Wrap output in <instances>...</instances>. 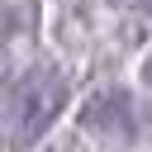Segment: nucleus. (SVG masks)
I'll return each mask as SVG.
<instances>
[{
    "mask_svg": "<svg viewBox=\"0 0 152 152\" xmlns=\"http://www.w3.org/2000/svg\"><path fill=\"white\" fill-rule=\"evenodd\" d=\"M66 104V76L57 66H28L14 86H10V128H14V142H38L57 114Z\"/></svg>",
    "mask_w": 152,
    "mask_h": 152,
    "instance_id": "nucleus-1",
    "label": "nucleus"
},
{
    "mask_svg": "<svg viewBox=\"0 0 152 152\" xmlns=\"http://www.w3.org/2000/svg\"><path fill=\"white\" fill-rule=\"evenodd\" d=\"M133 95L124 86H100L90 90V100L81 104V128L100 142H128L133 138Z\"/></svg>",
    "mask_w": 152,
    "mask_h": 152,
    "instance_id": "nucleus-2",
    "label": "nucleus"
},
{
    "mask_svg": "<svg viewBox=\"0 0 152 152\" xmlns=\"http://www.w3.org/2000/svg\"><path fill=\"white\" fill-rule=\"evenodd\" d=\"M119 14H138V19H147L152 14V0H109Z\"/></svg>",
    "mask_w": 152,
    "mask_h": 152,
    "instance_id": "nucleus-4",
    "label": "nucleus"
},
{
    "mask_svg": "<svg viewBox=\"0 0 152 152\" xmlns=\"http://www.w3.org/2000/svg\"><path fill=\"white\" fill-rule=\"evenodd\" d=\"M138 76H142V86H147V90H152V52H147V57H142V66H138Z\"/></svg>",
    "mask_w": 152,
    "mask_h": 152,
    "instance_id": "nucleus-5",
    "label": "nucleus"
},
{
    "mask_svg": "<svg viewBox=\"0 0 152 152\" xmlns=\"http://www.w3.org/2000/svg\"><path fill=\"white\" fill-rule=\"evenodd\" d=\"M38 28V0H5V33H33Z\"/></svg>",
    "mask_w": 152,
    "mask_h": 152,
    "instance_id": "nucleus-3",
    "label": "nucleus"
}]
</instances>
